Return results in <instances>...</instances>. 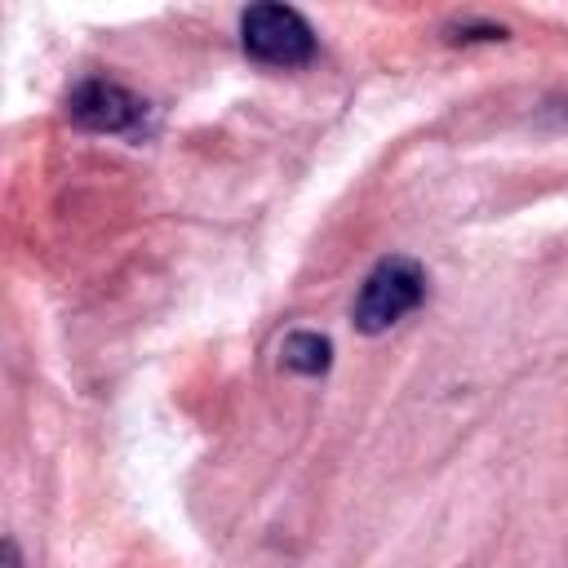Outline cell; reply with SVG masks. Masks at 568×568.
<instances>
[{
    "mask_svg": "<svg viewBox=\"0 0 568 568\" xmlns=\"http://www.w3.org/2000/svg\"><path fill=\"white\" fill-rule=\"evenodd\" d=\"M422 297H426V271H422V262L395 253V257H382L364 275L359 293H355V306H351V320H355L359 333L377 337L390 324H399L408 311H417Z\"/></svg>",
    "mask_w": 568,
    "mask_h": 568,
    "instance_id": "6da1fadb",
    "label": "cell"
},
{
    "mask_svg": "<svg viewBox=\"0 0 568 568\" xmlns=\"http://www.w3.org/2000/svg\"><path fill=\"white\" fill-rule=\"evenodd\" d=\"M240 44L262 67H306L315 58L311 22L288 4H253L240 13Z\"/></svg>",
    "mask_w": 568,
    "mask_h": 568,
    "instance_id": "7a4b0ae2",
    "label": "cell"
},
{
    "mask_svg": "<svg viewBox=\"0 0 568 568\" xmlns=\"http://www.w3.org/2000/svg\"><path fill=\"white\" fill-rule=\"evenodd\" d=\"M67 115H71V124H80L89 133H142L151 106L138 93H129L124 84L93 75L67 93Z\"/></svg>",
    "mask_w": 568,
    "mask_h": 568,
    "instance_id": "3957f363",
    "label": "cell"
},
{
    "mask_svg": "<svg viewBox=\"0 0 568 568\" xmlns=\"http://www.w3.org/2000/svg\"><path fill=\"white\" fill-rule=\"evenodd\" d=\"M333 364V342L324 333H311V328H297L280 342V368L288 373H302V377H324Z\"/></svg>",
    "mask_w": 568,
    "mask_h": 568,
    "instance_id": "277c9868",
    "label": "cell"
},
{
    "mask_svg": "<svg viewBox=\"0 0 568 568\" xmlns=\"http://www.w3.org/2000/svg\"><path fill=\"white\" fill-rule=\"evenodd\" d=\"M448 40H453V44H475V40H506V27H497V22H470V27H457Z\"/></svg>",
    "mask_w": 568,
    "mask_h": 568,
    "instance_id": "5b68a950",
    "label": "cell"
},
{
    "mask_svg": "<svg viewBox=\"0 0 568 568\" xmlns=\"http://www.w3.org/2000/svg\"><path fill=\"white\" fill-rule=\"evenodd\" d=\"M4 568H22V559H18V546H13V541H4Z\"/></svg>",
    "mask_w": 568,
    "mask_h": 568,
    "instance_id": "8992f818",
    "label": "cell"
}]
</instances>
